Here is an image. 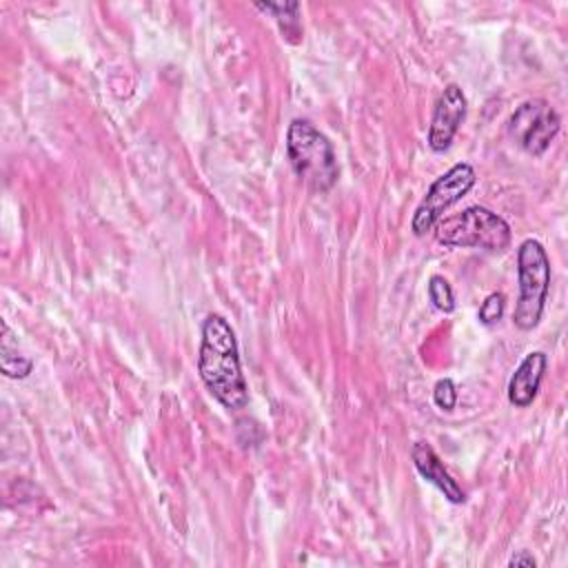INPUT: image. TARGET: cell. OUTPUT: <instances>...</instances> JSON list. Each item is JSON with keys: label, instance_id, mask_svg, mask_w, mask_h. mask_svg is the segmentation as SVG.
Segmentation results:
<instances>
[{"label": "cell", "instance_id": "4", "mask_svg": "<svg viewBox=\"0 0 568 568\" xmlns=\"http://www.w3.org/2000/svg\"><path fill=\"white\" fill-rule=\"evenodd\" d=\"M517 282L519 295L513 311V324L519 331H532L546 308L550 291V257L544 244L526 237L517 248Z\"/></svg>", "mask_w": 568, "mask_h": 568}, {"label": "cell", "instance_id": "7", "mask_svg": "<svg viewBox=\"0 0 568 568\" xmlns=\"http://www.w3.org/2000/svg\"><path fill=\"white\" fill-rule=\"evenodd\" d=\"M466 95L462 91L459 84L450 82L444 87L442 95L437 98V104L433 109V118H430V126H428V146L435 153H444L448 151V146L453 144L464 118H466Z\"/></svg>", "mask_w": 568, "mask_h": 568}, {"label": "cell", "instance_id": "11", "mask_svg": "<svg viewBox=\"0 0 568 568\" xmlns=\"http://www.w3.org/2000/svg\"><path fill=\"white\" fill-rule=\"evenodd\" d=\"M255 7L264 13H271L277 20V24L286 38L302 33L300 20H297L300 2H255Z\"/></svg>", "mask_w": 568, "mask_h": 568}, {"label": "cell", "instance_id": "13", "mask_svg": "<svg viewBox=\"0 0 568 568\" xmlns=\"http://www.w3.org/2000/svg\"><path fill=\"white\" fill-rule=\"evenodd\" d=\"M504 308H506V297H504V293L493 291V293H488V295L484 297V302H481V306H479V311H477V320H479L484 326H493V324H497V322L501 320Z\"/></svg>", "mask_w": 568, "mask_h": 568}, {"label": "cell", "instance_id": "1", "mask_svg": "<svg viewBox=\"0 0 568 568\" xmlns=\"http://www.w3.org/2000/svg\"><path fill=\"white\" fill-rule=\"evenodd\" d=\"M197 373L206 390L229 410L248 406V384L242 373L240 346L229 320L220 313L206 315L197 351Z\"/></svg>", "mask_w": 568, "mask_h": 568}, {"label": "cell", "instance_id": "14", "mask_svg": "<svg viewBox=\"0 0 568 568\" xmlns=\"http://www.w3.org/2000/svg\"><path fill=\"white\" fill-rule=\"evenodd\" d=\"M433 402H435V406L439 410H446V413H450L455 408V404H457V386H455V382L450 377H442V379L435 382V386H433Z\"/></svg>", "mask_w": 568, "mask_h": 568}, {"label": "cell", "instance_id": "9", "mask_svg": "<svg viewBox=\"0 0 568 568\" xmlns=\"http://www.w3.org/2000/svg\"><path fill=\"white\" fill-rule=\"evenodd\" d=\"M546 368H548V355L544 351H530L519 362V366L515 368L508 382V402L515 408H528L535 402L539 386L544 382Z\"/></svg>", "mask_w": 568, "mask_h": 568}, {"label": "cell", "instance_id": "2", "mask_svg": "<svg viewBox=\"0 0 568 568\" xmlns=\"http://www.w3.org/2000/svg\"><path fill=\"white\" fill-rule=\"evenodd\" d=\"M286 155L297 178L313 191L326 193L339 178L337 155L331 140L304 118H295L286 131Z\"/></svg>", "mask_w": 568, "mask_h": 568}, {"label": "cell", "instance_id": "3", "mask_svg": "<svg viewBox=\"0 0 568 568\" xmlns=\"http://www.w3.org/2000/svg\"><path fill=\"white\" fill-rule=\"evenodd\" d=\"M435 240L444 246L457 248H481L499 253L508 248L513 240L510 224L486 206H466L459 213L442 217L435 226Z\"/></svg>", "mask_w": 568, "mask_h": 568}, {"label": "cell", "instance_id": "8", "mask_svg": "<svg viewBox=\"0 0 568 568\" xmlns=\"http://www.w3.org/2000/svg\"><path fill=\"white\" fill-rule=\"evenodd\" d=\"M410 459L417 468V473L433 484L450 504H464L466 501V493L464 488L457 484V479L446 470L444 462L439 459V455L435 453V448L428 442H415L410 446Z\"/></svg>", "mask_w": 568, "mask_h": 568}, {"label": "cell", "instance_id": "12", "mask_svg": "<svg viewBox=\"0 0 568 568\" xmlns=\"http://www.w3.org/2000/svg\"><path fill=\"white\" fill-rule=\"evenodd\" d=\"M428 297L433 306L442 313H453L455 311V295L444 275H430L428 280Z\"/></svg>", "mask_w": 568, "mask_h": 568}, {"label": "cell", "instance_id": "15", "mask_svg": "<svg viewBox=\"0 0 568 568\" xmlns=\"http://www.w3.org/2000/svg\"><path fill=\"white\" fill-rule=\"evenodd\" d=\"M508 566H513V568H515V566H517V568H535L537 561H535V557H532L528 550H519L517 555L510 557Z\"/></svg>", "mask_w": 568, "mask_h": 568}, {"label": "cell", "instance_id": "10", "mask_svg": "<svg viewBox=\"0 0 568 568\" xmlns=\"http://www.w3.org/2000/svg\"><path fill=\"white\" fill-rule=\"evenodd\" d=\"M33 368V362L18 353V348L11 346V331H9V324L2 320V346H0V371L7 375V377H13V379H24Z\"/></svg>", "mask_w": 568, "mask_h": 568}, {"label": "cell", "instance_id": "6", "mask_svg": "<svg viewBox=\"0 0 568 568\" xmlns=\"http://www.w3.org/2000/svg\"><path fill=\"white\" fill-rule=\"evenodd\" d=\"M561 129V118L544 98L521 102L508 118V135L530 155H541Z\"/></svg>", "mask_w": 568, "mask_h": 568}, {"label": "cell", "instance_id": "5", "mask_svg": "<svg viewBox=\"0 0 568 568\" xmlns=\"http://www.w3.org/2000/svg\"><path fill=\"white\" fill-rule=\"evenodd\" d=\"M475 182H477V173L468 162L453 164L446 173H442L430 184V189L417 204L410 220V231L415 235H426L428 231H433V226L444 217V213L453 204H457L464 195H468Z\"/></svg>", "mask_w": 568, "mask_h": 568}]
</instances>
